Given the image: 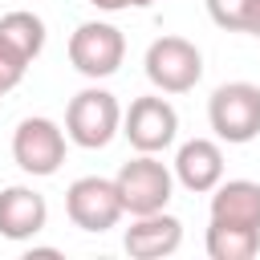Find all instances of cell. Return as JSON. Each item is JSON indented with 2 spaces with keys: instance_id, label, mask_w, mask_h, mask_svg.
<instances>
[{
  "instance_id": "cell-1",
  "label": "cell",
  "mask_w": 260,
  "mask_h": 260,
  "mask_svg": "<svg viewBox=\"0 0 260 260\" xmlns=\"http://www.w3.org/2000/svg\"><path fill=\"white\" fill-rule=\"evenodd\" d=\"M114 134H122V106L110 89L89 85L81 93L69 98L65 106V138L81 150H102L114 142Z\"/></svg>"
},
{
  "instance_id": "cell-2",
  "label": "cell",
  "mask_w": 260,
  "mask_h": 260,
  "mask_svg": "<svg viewBox=\"0 0 260 260\" xmlns=\"http://www.w3.org/2000/svg\"><path fill=\"white\" fill-rule=\"evenodd\" d=\"M207 122L219 142L244 146L260 134V85L252 81H228L207 102Z\"/></svg>"
},
{
  "instance_id": "cell-3",
  "label": "cell",
  "mask_w": 260,
  "mask_h": 260,
  "mask_svg": "<svg viewBox=\"0 0 260 260\" xmlns=\"http://www.w3.org/2000/svg\"><path fill=\"white\" fill-rule=\"evenodd\" d=\"M114 187L122 195V211L130 215H150L162 211L171 203L175 191V175L167 171V162H158V154H134L130 162H122V171L114 175Z\"/></svg>"
},
{
  "instance_id": "cell-4",
  "label": "cell",
  "mask_w": 260,
  "mask_h": 260,
  "mask_svg": "<svg viewBox=\"0 0 260 260\" xmlns=\"http://www.w3.org/2000/svg\"><path fill=\"white\" fill-rule=\"evenodd\" d=\"M146 77L158 93H187L203 77V53L187 37H158L146 49Z\"/></svg>"
},
{
  "instance_id": "cell-5",
  "label": "cell",
  "mask_w": 260,
  "mask_h": 260,
  "mask_svg": "<svg viewBox=\"0 0 260 260\" xmlns=\"http://www.w3.org/2000/svg\"><path fill=\"white\" fill-rule=\"evenodd\" d=\"M122 57H126V37H122V28H114L110 20H85V24H77L73 37H69V61H73V69H77L81 77H89V81L118 73Z\"/></svg>"
},
{
  "instance_id": "cell-6",
  "label": "cell",
  "mask_w": 260,
  "mask_h": 260,
  "mask_svg": "<svg viewBox=\"0 0 260 260\" xmlns=\"http://www.w3.org/2000/svg\"><path fill=\"white\" fill-rule=\"evenodd\" d=\"M65 130L53 122V118H24V122H16V130H12V158H16V167L24 171V175H37V179H45V175H57L61 171V162H65Z\"/></svg>"
},
{
  "instance_id": "cell-7",
  "label": "cell",
  "mask_w": 260,
  "mask_h": 260,
  "mask_svg": "<svg viewBox=\"0 0 260 260\" xmlns=\"http://www.w3.org/2000/svg\"><path fill=\"white\" fill-rule=\"evenodd\" d=\"M122 134L138 154H162L179 134V114L162 93L134 98L130 110L122 114Z\"/></svg>"
},
{
  "instance_id": "cell-8",
  "label": "cell",
  "mask_w": 260,
  "mask_h": 260,
  "mask_svg": "<svg viewBox=\"0 0 260 260\" xmlns=\"http://www.w3.org/2000/svg\"><path fill=\"white\" fill-rule=\"evenodd\" d=\"M65 215H69L73 228H81V232H110L126 211H122V195H118L114 179L81 175V179H73L69 191H65Z\"/></svg>"
},
{
  "instance_id": "cell-9",
  "label": "cell",
  "mask_w": 260,
  "mask_h": 260,
  "mask_svg": "<svg viewBox=\"0 0 260 260\" xmlns=\"http://www.w3.org/2000/svg\"><path fill=\"white\" fill-rule=\"evenodd\" d=\"M179 244H183V223L175 215H167V207L150 211V215H134V223L122 236V248L134 260H162V256L179 252Z\"/></svg>"
},
{
  "instance_id": "cell-10",
  "label": "cell",
  "mask_w": 260,
  "mask_h": 260,
  "mask_svg": "<svg viewBox=\"0 0 260 260\" xmlns=\"http://www.w3.org/2000/svg\"><path fill=\"white\" fill-rule=\"evenodd\" d=\"M45 223H49V203H45L41 191L20 187V183L0 191V236L4 240L24 244L37 232H45Z\"/></svg>"
},
{
  "instance_id": "cell-11",
  "label": "cell",
  "mask_w": 260,
  "mask_h": 260,
  "mask_svg": "<svg viewBox=\"0 0 260 260\" xmlns=\"http://www.w3.org/2000/svg\"><path fill=\"white\" fill-rule=\"evenodd\" d=\"M175 179H179L187 191L207 195V191L223 179V150H219V142H211V138H191V142H183L179 154H175Z\"/></svg>"
},
{
  "instance_id": "cell-12",
  "label": "cell",
  "mask_w": 260,
  "mask_h": 260,
  "mask_svg": "<svg viewBox=\"0 0 260 260\" xmlns=\"http://www.w3.org/2000/svg\"><path fill=\"white\" fill-rule=\"evenodd\" d=\"M211 219L219 223H244V228H260V183L252 179H219L211 191Z\"/></svg>"
},
{
  "instance_id": "cell-13",
  "label": "cell",
  "mask_w": 260,
  "mask_h": 260,
  "mask_svg": "<svg viewBox=\"0 0 260 260\" xmlns=\"http://www.w3.org/2000/svg\"><path fill=\"white\" fill-rule=\"evenodd\" d=\"M256 252H260V228L211 219V228H207V256L211 260H252Z\"/></svg>"
},
{
  "instance_id": "cell-14",
  "label": "cell",
  "mask_w": 260,
  "mask_h": 260,
  "mask_svg": "<svg viewBox=\"0 0 260 260\" xmlns=\"http://www.w3.org/2000/svg\"><path fill=\"white\" fill-rule=\"evenodd\" d=\"M0 37H4L20 57L37 61L41 49H45V20H41L37 12H28V8L4 12V16H0Z\"/></svg>"
},
{
  "instance_id": "cell-15",
  "label": "cell",
  "mask_w": 260,
  "mask_h": 260,
  "mask_svg": "<svg viewBox=\"0 0 260 260\" xmlns=\"http://www.w3.org/2000/svg\"><path fill=\"white\" fill-rule=\"evenodd\" d=\"M28 65H32V61H28V57H20V53H16V49H12V45L0 37V93L16 89Z\"/></svg>"
},
{
  "instance_id": "cell-16",
  "label": "cell",
  "mask_w": 260,
  "mask_h": 260,
  "mask_svg": "<svg viewBox=\"0 0 260 260\" xmlns=\"http://www.w3.org/2000/svg\"><path fill=\"white\" fill-rule=\"evenodd\" d=\"M244 8L248 0H207V12L223 32H244Z\"/></svg>"
},
{
  "instance_id": "cell-17",
  "label": "cell",
  "mask_w": 260,
  "mask_h": 260,
  "mask_svg": "<svg viewBox=\"0 0 260 260\" xmlns=\"http://www.w3.org/2000/svg\"><path fill=\"white\" fill-rule=\"evenodd\" d=\"M244 32L260 37V0H248V8H244Z\"/></svg>"
},
{
  "instance_id": "cell-18",
  "label": "cell",
  "mask_w": 260,
  "mask_h": 260,
  "mask_svg": "<svg viewBox=\"0 0 260 260\" xmlns=\"http://www.w3.org/2000/svg\"><path fill=\"white\" fill-rule=\"evenodd\" d=\"M93 8H102V12H122V8H134V0H89Z\"/></svg>"
},
{
  "instance_id": "cell-19",
  "label": "cell",
  "mask_w": 260,
  "mask_h": 260,
  "mask_svg": "<svg viewBox=\"0 0 260 260\" xmlns=\"http://www.w3.org/2000/svg\"><path fill=\"white\" fill-rule=\"evenodd\" d=\"M146 4H154V0H134V8H146Z\"/></svg>"
},
{
  "instance_id": "cell-20",
  "label": "cell",
  "mask_w": 260,
  "mask_h": 260,
  "mask_svg": "<svg viewBox=\"0 0 260 260\" xmlns=\"http://www.w3.org/2000/svg\"><path fill=\"white\" fill-rule=\"evenodd\" d=\"M0 98H4V93H0Z\"/></svg>"
}]
</instances>
